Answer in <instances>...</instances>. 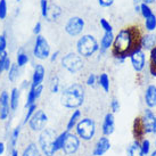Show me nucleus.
Returning <instances> with one entry per match:
<instances>
[{
	"label": "nucleus",
	"instance_id": "obj_50",
	"mask_svg": "<svg viewBox=\"0 0 156 156\" xmlns=\"http://www.w3.org/2000/svg\"><path fill=\"white\" fill-rule=\"evenodd\" d=\"M154 132H156V116H155V130H154Z\"/></svg>",
	"mask_w": 156,
	"mask_h": 156
},
{
	"label": "nucleus",
	"instance_id": "obj_2",
	"mask_svg": "<svg viewBox=\"0 0 156 156\" xmlns=\"http://www.w3.org/2000/svg\"><path fill=\"white\" fill-rule=\"evenodd\" d=\"M84 101V89L82 86L74 83L64 89L61 96L62 105L66 108H78Z\"/></svg>",
	"mask_w": 156,
	"mask_h": 156
},
{
	"label": "nucleus",
	"instance_id": "obj_42",
	"mask_svg": "<svg viewBox=\"0 0 156 156\" xmlns=\"http://www.w3.org/2000/svg\"><path fill=\"white\" fill-rule=\"evenodd\" d=\"M111 108H112L113 113H116L120 111V103H119V100L115 99V98L112 100V103H111Z\"/></svg>",
	"mask_w": 156,
	"mask_h": 156
},
{
	"label": "nucleus",
	"instance_id": "obj_18",
	"mask_svg": "<svg viewBox=\"0 0 156 156\" xmlns=\"http://www.w3.org/2000/svg\"><path fill=\"white\" fill-rule=\"evenodd\" d=\"M62 14V9L59 6H57V5H50V6H48V9H47V13H46V16L44 18L47 20L48 22H54V21H57V18L61 16Z\"/></svg>",
	"mask_w": 156,
	"mask_h": 156
},
{
	"label": "nucleus",
	"instance_id": "obj_45",
	"mask_svg": "<svg viewBox=\"0 0 156 156\" xmlns=\"http://www.w3.org/2000/svg\"><path fill=\"white\" fill-rule=\"evenodd\" d=\"M40 32H41V23L38 22L37 24H35L34 29H33V33H34V34H37V35H39Z\"/></svg>",
	"mask_w": 156,
	"mask_h": 156
},
{
	"label": "nucleus",
	"instance_id": "obj_1",
	"mask_svg": "<svg viewBox=\"0 0 156 156\" xmlns=\"http://www.w3.org/2000/svg\"><path fill=\"white\" fill-rule=\"evenodd\" d=\"M138 34V30L134 27L120 31L113 41V55L123 61L126 57H130L136 50L140 49L141 40H139Z\"/></svg>",
	"mask_w": 156,
	"mask_h": 156
},
{
	"label": "nucleus",
	"instance_id": "obj_9",
	"mask_svg": "<svg viewBox=\"0 0 156 156\" xmlns=\"http://www.w3.org/2000/svg\"><path fill=\"white\" fill-rule=\"evenodd\" d=\"M83 27H84V21L81 17H78V16L71 17L65 24L66 33L72 35V37L80 34L83 31Z\"/></svg>",
	"mask_w": 156,
	"mask_h": 156
},
{
	"label": "nucleus",
	"instance_id": "obj_7",
	"mask_svg": "<svg viewBox=\"0 0 156 156\" xmlns=\"http://www.w3.org/2000/svg\"><path fill=\"white\" fill-rule=\"evenodd\" d=\"M33 55L38 59H46L50 55V47L49 44L42 35H37L34 48H33Z\"/></svg>",
	"mask_w": 156,
	"mask_h": 156
},
{
	"label": "nucleus",
	"instance_id": "obj_19",
	"mask_svg": "<svg viewBox=\"0 0 156 156\" xmlns=\"http://www.w3.org/2000/svg\"><path fill=\"white\" fill-rule=\"evenodd\" d=\"M145 100L149 108L156 107V87L149 86L145 92Z\"/></svg>",
	"mask_w": 156,
	"mask_h": 156
},
{
	"label": "nucleus",
	"instance_id": "obj_32",
	"mask_svg": "<svg viewBox=\"0 0 156 156\" xmlns=\"http://www.w3.org/2000/svg\"><path fill=\"white\" fill-rule=\"evenodd\" d=\"M20 133H21V126H16V128L13 130V132H12V137H10V138H12L10 139L12 147H15V146H16V143H17V140H18Z\"/></svg>",
	"mask_w": 156,
	"mask_h": 156
},
{
	"label": "nucleus",
	"instance_id": "obj_25",
	"mask_svg": "<svg viewBox=\"0 0 156 156\" xmlns=\"http://www.w3.org/2000/svg\"><path fill=\"white\" fill-rule=\"evenodd\" d=\"M80 116H81V112H80L79 109H75V111L73 112V114L71 115V117H69L67 126H66V131H69V132L74 126H76V123H78L79 120H80Z\"/></svg>",
	"mask_w": 156,
	"mask_h": 156
},
{
	"label": "nucleus",
	"instance_id": "obj_51",
	"mask_svg": "<svg viewBox=\"0 0 156 156\" xmlns=\"http://www.w3.org/2000/svg\"><path fill=\"white\" fill-rule=\"evenodd\" d=\"M16 1H21V0H16Z\"/></svg>",
	"mask_w": 156,
	"mask_h": 156
},
{
	"label": "nucleus",
	"instance_id": "obj_39",
	"mask_svg": "<svg viewBox=\"0 0 156 156\" xmlns=\"http://www.w3.org/2000/svg\"><path fill=\"white\" fill-rule=\"evenodd\" d=\"M100 25H101V27L105 30V32H112V25L109 24V22H107L105 18H101L100 20Z\"/></svg>",
	"mask_w": 156,
	"mask_h": 156
},
{
	"label": "nucleus",
	"instance_id": "obj_34",
	"mask_svg": "<svg viewBox=\"0 0 156 156\" xmlns=\"http://www.w3.org/2000/svg\"><path fill=\"white\" fill-rule=\"evenodd\" d=\"M140 12H141V14H143V16L145 18H148L154 15V14L152 13V10H151V8H149L146 4L140 5Z\"/></svg>",
	"mask_w": 156,
	"mask_h": 156
},
{
	"label": "nucleus",
	"instance_id": "obj_40",
	"mask_svg": "<svg viewBox=\"0 0 156 156\" xmlns=\"http://www.w3.org/2000/svg\"><path fill=\"white\" fill-rule=\"evenodd\" d=\"M6 47H7V40L4 34H0V52L6 51Z\"/></svg>",
	"mask_w": 156,
	"mask_h": 156
},
{
	"label": "nucleus",
	"instance_id": "obj_16",
	"mask_svg": "<svg viewBox=\"0 0 156 156\" xmlns=\"http://www.w3.org/2000/svg\"><path fill=\"white\" fill-rule=\"evenodd\" d=\"M115 129V121H114V115L112 113H107L105 115L104 122H103V133L105 136H109L114 132Z\"/></svg>",
	"mask_w": 156,
	"mask_h": 156
},
{
	"label": "nucleus",
	"instance_id": "obj_31",
	"mask_svg": "<svg viewBox=\"0 0 156 156\" xmlns=\"http://www.w3.org/2000/svg\"><path fill=\"white\" fill-rule=\"evenodd\" d=\"M151 73L156 76V47L153 48L151 54Z\"/></svg>",
	"mask_w": 156,
	"mask_h": 156
},
{
	"label": "nucleus",
	"instance_id": "obj_49",
	"mask_svg": "<svg viewBox=\"0 0 156 156\" xmlns=\"http://www.w3.org/2000/svg\"><path fill=\"white\" fill-rule=\"evenodd\" d=\"M151 156H156V149L152 153V155H151Z\"/></svg>",
	"mask_w": 156,
	"mask_h": 156
},
{
	"label": "nucleus",
	"instance_id": "obj_4",
	"mask_svg": "<svg viewBox=\"0 0 156 156\" xmlns=\"http://www.w3.org/2000/svg\"><path fill=\"white\" fill-rule=\"evenodd\" d=\"M76 49H78V52L80 56L90 57L91 55H94L99 49V46H98L97 40L92 35L87 34L83 35L82 38L78 41Z\"/></svg>",
	"mask_w": 156,
	"mask_h": 156
},
{
	"label": "nucleus",
	"instance_id": "obj_35",
	"mask_svg": "<svg viewBox=\"0 0 156 156\" xmlns=\"http://www.w3.org/2000/svg\"><path fill=\"white\" fill-rule=\"evenodd\" d=\"M146 27H147L148 31H153L155 30L156 27V17L153 15L151 17L146 18Z\"/></svg>",
	"mask_w": 156,
	"mask_h": 156
},
{
	"label": "nucleus",
	"instance_id": "obj_48",
	"mask_svg": "<svg viewBox=\"0 0 156 156\" xmlns=\"http://www.w3.org/2000/svg\"><path fill=\"white\" fill-rule=\"evenodd\" d=\"M145 1H146V2H154L155 0H145Z\"/></svg>",
	"mask_w": 156,
	"mask_h": 156
},
{
	"label": "nucleus",
	"instance_id": "obj_47",
	"mask_svg": "<svg viewBox=\"0 0 156 156\" xmlns=\"http://www.w3.org/2000/svg\"><path fill=\"white\" fill-rule=\"evenodd\" d=\"M58 54H59V51H56V52H54V54H52V56H51V61H52V62H54V61H55V59L57 58V56H58Z\"/></svg>",
	"mask_w": 156,
	"mask_h": 156
},
{
	"label": "nucleus",
	"instance_id": "obj_12",
	"mask_svg": "<svg viewBox=\"0 0 156 156\" xmlns=\"http://www.w3.org/2000/svg\"><path fill=\"white\" fill-rule=\"evenodd\" d=\"M109 148H111V141H109V139L106 136H104L95 145L92 154H94V156H101L104 155L105 153L108 152Z\"/></svg>",
	"mask_w": 156,
	"mask_h": 156
},
{
	"label": "nucleus",
	"instance_id": "obj_6",
	"mask_svg": "<svg viewBox=\"0 0 156 156\" xmlns=\"http://www.w3.org/2000/svg\"><path fill=\"white\" fill-rule=\"evenodd\" d=\"M62 65L71 73H76L83 67V62L79 55L71 52L62 58Z\"/></svg>",
	"mask_w": 156,
	"mask_h": 156
},
{
	"label": "nucleus",
	"instance_id": "obj_52",
	"mask_svg": "<svg viewBox=\"0 0 156 156\" xmlns=\"http://www.w3.org/2000/svg\"><path fill=\"white\" fill-rule=\"evenodd\" d=\"M155 144H156V143H155Z\"/></svg>",
	"mask_w": 156,
	"mask_h": 156
},
{
	"label": "nucleus",
	"instance_id": "obj_3",
	"mask_svg": "<svg viewBox=\"0 0 156 156\" xmlns=\"http://www.w3.org/2000/svg\"><path fill=\"white\" fill-rule=\"evenodd\" d=\"M57 134L52 129H44L39 136L40 151L46 156H52L55 154L54 144L56 140Z\"/></svg>",
	"mask_w": 156,
	"mask_h": 156
},
{
	"label": "nucleus",
	"instance_id": "obj_13",
	"mask_svg": "<svg viewBox=\"0 0 156 156\" xmlns=\"http://www.w3.org/2000/svg\"><path fill=\"white\" fill-rule=\"evenodd\" d=\"M9 95L7 91L0 94V120H6L9 115Z\"/></svg>",
	"mask_w": 156,
	"mask_h": 156
},
{
	"label": "nucleus",
	"instance_id": "obj_10",
	"mask_svg": "<svg viewBox=\"0 0 156 156\" xmlns=\"http://www.w3.org/2000/svg\"><path fill=\"white\" fill-rule=\"evenodd\" d=\"M79 147H80V139L78 138V136L69 132L62 149L64 151L66 155H72V154L78 152Z\"/></svg>",
	"mask_w": 156,
	"mask_h": 156
},
{
	"label": "nucleus",
	"instance_id": "obj_21",
	"mask_svg": "<svg viewBox=\"0 0 156 156\" xmlns=\"http://www.w3.org/2000/svg\"><path fill=\"white\" fill-rule=\"evenodd\" d=\"M20 104V90L17 88H14L10 96H9V105H10V109L12 111H16Z\"/></svg>",
	"mask_w": 156,
	"mask_h": 156
},
{
	"label": "nucleus",
	"instance_id": "obj_44",
	"mask_svg": "<svg viewBox=\"0 0 156 156\" xmlns=\"http://www.w3.org/2000/svg\"><path fill=\"white\" fill-rule=\"evenodd\" d=\"M98 2H99V5L103 6V7H109V6L113 5L114 0H98Z\"/></svg>",
	"mask_w": 156,
	"mask_h": 156
},
{
	"label": "nucleus",
	"instance_id": "obj_46",
	"mask_svg": "<svg viewBox=\"0 0 156 156\" xmlns=\"http://www.w3.org/2000/svg\"><path fill=\"white\" fill-rule=\"evenodd\" d=\"M5 153V144L0 141V155H2Z\"/></svg>",
	"mask_w": 156,
	"mask_h": 156
},
{
	"label": "nucleus",
	"instance_id": "obj_26",
	"mask_svg": "<svg viewBox=\"0 0 156 156\" xmlns=\"http://www.w3.org/2000/svg\"><path fill=\"white\" fill-rule=\"evenodd\" d=\"M67 133H69V131H64V132H62L61 134H58L56 137V140H55V144H54L55 153L58 152V151H61L62 148H63V145H64V141H65Z\"/></svg>",
	"mask_w": 156,
	"mask_h": 156
},
{
	"label": "nucleus",
	"instance_id": "obj_33",
	"mask_svg": "<svg viewBox=\"0 0 156 156\" xmlns=\"http://www.w3.org/2000/svg\"><path fill=\"white\" fill-rule=\"evenodd\" d=\"M35 109H37V105H35V104L31 105L30 107H27V112H26L25 117H24V121H23V123H24V124L30 121V119L32 117V115L35 113Z\"/></svg>",
	"mask_w": 156,
	"mask_h": 156
},
{
	"label": "nucleus",
	"instance_id": "obj_15",
	"mask_svg": "<svg viewBox=\"0 0 156 156\" xmlns=\"http://www.w3.org/2000/svg\"><path fill=\"white\" fill-rule=\"evenodd\" d=\"M44 67L41 64H37L33 71V75H32V83H31V87H38L41 86V83L44 79Z\"/></svg>",
	"mask_w": 156,
	"mask_h": 156
},
{
	"label": "nucleus",
	"instance_id": "obj_17",
	"mask_svg": "<svg viewBox=\"0 0 156 156\" xmlns=\"http://www.w3.org/2000/svg\"><path fill=\"white\" fill-rule=\"evenodd\" d=\"M42 90H44L42 84H41V86H38V87H35V88L31 87L30 91H29V94H27V99H26L25 107H30L31 105L35 104V100L41 96Z\"/></svg>",
	"mask_w": 156,
	"mask_h": 156
},
{
	"label": "nucleus",
	"instance_id": "obj_8",
	"mask_svg": "<svg viewBox=\"0 0 156 156\" xmlns=\"http://www.w3.org/2000/svg\"><path fill=\"white\" fill-rule=\"evenodd\" d=\"M48 122L47 114L44 111H35L29 121V126L33 131H42Z\"/></svg>",
	"mask_w": 156,
	"mask_h": 156
},
{
	"label": "nucleus",
	"instance_id": "obj_14",
	"mask_svg": "<svg viewBox=\"0 0 156 156\" xmlns=\"http://www.w3.org/2000/svg\"><path fill=\"white\" fill-rule=\"evenodd\" d=\"M130 58H131L132 66H133V69L137 72H140L145 67V54H144V51L141 49L136 50L130 56Z\"/></svg>",
	"mask_w": 156,
	"mask_h": 156
},
{
	"label": "nucleus",
	"instance_id": "obj_37",
	"mask_svg": "<svg viewBox=\"0 0 156 156\" xmlns=\"http://www.w3.org/2000/svg\"><path fill=\"white\" fill-rule=\"evenodd\" d=\"M140 147H141V151H143L144 155H147L148 153H149V148H151V143H149V140L145 139V140L143 141V144L140 145Z\"/></svg>",
	"mask_w": 156,
	"mask_h": 156
},
{
	"label": "nucleus",
	"instance_id": "obj_23",
	"mask_svg": "<svg viewBox=\"0 0 156 156\" xmlns=\"http://www.w3.org/2000/svg\"><path fill=\"white\" fill-rule=\"evenodd\" d=\"M22 156H41V151L35 144L31 143L23 151Z\"/></svg>",
	"mask_w": 156,
	"mask_h": 156
},
{
	"label": "nucleus",
	"instance_id": "obj_36",
	"mask_svg": "<svg viewBox=\"0 0 156 156\" xmlns=\"http://www.w3.org/2000/svg\"><path fill=\"white\" fill-rule=\"evenodd\" d=\"M7 16V1L0 0V20H5Z\"/></svg>",
	"mask_w": 156,
	"mask_h": 156
},
{
	"label": "nucleus",
	"instance_id": "obj_28",
	"mask_svg": "<svg viewBox=\"0 0 156 156\" xmlns=\"http://www.w3.org/2000/svg\"><path fill=\"white\" fill-rule=\"evenodd\" d=\"M18 75H20V69H18L17 64H13L12 63V66L10 69H8V79L10 82H15L17 80Z\"/></svg>",
	"mask_w": 156,
	"mask_h": 156
},
{
	"label": "nucleus",
	"instance_id": "obj_43",
	"mask_svg": "<svg viewBox=\"0 0 156 156\" xmlns=\"http://www.w3.org/2000/svg\"><path fill=\"white\" fill-rule=\"evenodd\" d=\"M96 83V75L95 74H90L87 79V84L88 86H91V87H94Z\"/></svg>",
	"mask_w": 156,
	"mask_h": 156
},
{
	"label": "nucleus",
	"instance_id": "obj_29",
	"mask_svg": "<svg viewBox=\"0 0 156 156\" xmlns=\"http://www.w3.org/2000/svg\"><path fill=\"white\" fill-rule=\"evenodd\" d=\"M98 81H99L100 87L104 89L105 92H108V90H109V78H108V75H107L106 73L100 74L99 78H98Z\"/></svg>",
	"mask_w": 156,
	"mask_h": 156
},
{
	"label": "nucleus",
	"instance_id": "obj_24",
	"mask_svg": "<svg viewBox=\"0 0 156 156\" xmlns=\"http://www.w3.org/2000/svg\"><path fill=\"white\" fill-rule=\"evenodd\" d=\"M126 155L128 156H144L141 147H140V145L138 144V141H134L133 144H131L130 146L128 147Z\"/></svg>",
	"mask_w": 156,
	"mask_h": 156
},
{
	"label": "nucleus",
	"instance_id": "obj_27",
	"mask_svg": "<svg viewBox=\"0 0 156 156\" xmlns=\"http://www.w3.org/2000/svg\"><path fill=\"white\" fill-rule=\"evenodd\" d=\"M155 37L152 34L145 35L143 39H141V47L146 48V49H152L155 46Z\"/></svg>",
	"mask_w": 156,
	"mask_h": 156
},
{
	"label": "nucleus",
	"instance_id": "obj_5",
	"mask_svg": "<svg viewBox=\"0 0 156 156\" xmlns=\"http://www.w3.org/2000/svg\"><path fill=\"white\" fill-rule=\"evenodd\" d=\"M76 133L83 140H90L96 133V123L91 119H82L76 123Z\"/></svg>",
	"mask_w": 156,
	"mask_h": 156
},
{
	"label": "nucleus",
	"instance_id": "obj_41",
	"mask_svg": "<svg viewBox=\"0 0 156 156\" xmlns=\"http://www.w3.org/2000/svg\"><path fill=\"white\" fill-rule=\"evenodd\" d=\"M40 6H41V15L42 16H46V13H47V9H48V1L47 0H40Z\"/></svg>",
	"mask_w": 156,
	"mask_h": 156
},
{
	"label": "nucleus",
	"instance_id": "obj_11",
	"mask_svg": "<svg viewBox=\"0 0 156 156\" xmlns=\"http://www.w3.org/2000/svg\"><path fill=\"white\" fill-rule=\"evenodd\" d=\"M143 126L145 133H152L155 130V115L153 114V112L149 108L145 111L143 117Z\"/></svg>",
	"mask_w": 156,
	"mask_h": 156
},
{
	"label": "nucleus",
	"instance_id": "obj_30",
	"mask_svg": "<svg viewBox=\"0 0 156 156\" xmlns=\"http://www.w3.org/2000/svg\"><path fill=\"white\" fill-rule=\"evenodd\" d=\"M17 64L18 65V67H23L24 65H26L27 64V62H29V56L26 55V54H24V52H22V51H20L17 54Z\"/></svg>",
	"mask_w": 156,
	"mask_h": 156
},
{
	"label": "nucleus",
	"instance_id": "obj_38",
	"mask_svg": "<svg viewBox=\"0 0 156 156\" xmlns=\"http://www.w3.org/2000/svg\"><path fill=\"white\" fill-rule=\"evenodd\" d=\"M58 90H59V80L57 76H55L51 81V92L56 94V92H58Z\"/></svg>",
	"mask_w": 156,
	"mask_h": 156
},
{
	"label": "nucleus",
	"instance_id": "obj_20",
	"mask_svg": "<svg viewBox=\"0 0 156 156\" xmlns=\"http://www.w3.org/2000/svg\"><path fill=\"white\" fill-rule=\"evenodd\" d=\"M113 41H114V35L112 32H105L103 39L100 41V52H105L109 47H112Z\"/></svg>",
	"mask_w": 156,
	"mask_h": 156
},
{
	"label": "nucleus",
	"instance_id": "obj_22",
	"mask_svg": "<svg viewBox=\"0 0 156 156\" xmlns=\"http://www.w3.org/2000/svg\"><path fill=\"white\" fill-rule=\"evenodd\" d=\"M12 66V61L6 51L0 52V74L4 71H8Z\"/></svg>",
	"mask_w": 156,
	"mask_h": 156
}]
</instances>
